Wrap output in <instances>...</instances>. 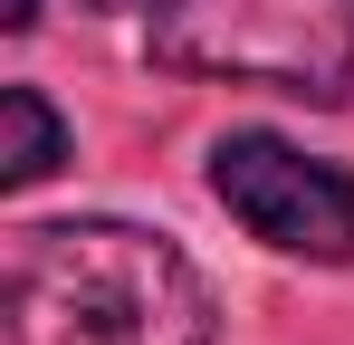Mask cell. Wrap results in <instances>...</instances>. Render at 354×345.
<instances>
[{"mask_svg": "<svg viewBox=\"0 0 354 345\" xmlns=\"http://www.w3.org/2000/svg\"><path fill=\"white\" fill-rule=\"evenodd\" d=\"M10 345H221V307L163 230L29 221L0 259Z\"/></svg>", "mask_w": 354, "mask_h": 345, "instance_id": "obj_1", "label": "cell"}, {"mask_svg": "<svg viewBox=\"0 0 354 345\" xmlns=\"http://www.w3.org/2000/svg\"><path fill=\"white\" fill-rule=\"evenodd\" d=\"M153 67L211 87H268L306 106L354 96V0H144Z\"/></svg>", "mask_w": 354, "mask_h": 345, "instance_id": "obj_2", "label": "cell"}, {"mask_svg": "<svg viewBox=\"0 0 354 345\" xmlns=\"http://www.w3.org/2000/svg\"><path fill=\"white\" fill-rule=\"evenodd\" d=\"M211 192L259 249L278 259H316V269H345L354 259V172L306 154L288 134H221L211 144Z\"/></svg>", "mask_w": 354, "mask_h": 345, "instance_id": "obj_3", "label": "cell"}, {"mask_svg": "<svg viewBox=\"0 0 354 345\" xmlns=\"http://www.w3.org/2000/svg\"><path fill=\"white\" fill-rule=\"evenodd\" d=\"M0 125H10V144H0V192H29V182L58 172L67 125H58V106H48L39 87H0Z\"/></svg>", "mask_w": 354, "mask_h": 345, "instance_id": "obj_4", "label": "cell"}, {"mask_svg": "<svg viewBox=\"0 0 354 345\" xmlns=\"http://www.w3.org/2000/svg\"><path fill=\"white\" fill-rule=\"evenodd\" d=\"M86 10H144V0H86Z\"/></svg>", "mask_w": 354, "mask_h": 345, "instance_id": "obj_5", "label": "cell"}]
</instances>
